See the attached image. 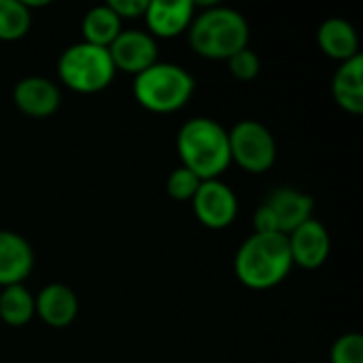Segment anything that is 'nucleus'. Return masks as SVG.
Here are the masks:
<instances>
[{"label": "nucleus", "mask_w": 363, "mask_h": 363, "mask_svg": "<svg viewBox=\"0 0 363 363\" xmlns=\"http://www.w3.org/2000/svg\"><path fill=\"white\" fill-rule=\"evenodd\" d=\"M177 151L183 162L181 166L202 181L219 179L232 164L228 132L208 117H196L179 130Z\"/></svg>", "instance_id": "nucleus-1"}, {"label": "nucleus", "mask_w": 363, "mask_h": 363, "mask_svg": "<svg viewBox=\"0 0 363 363\" xmlns=\"http://www.w3.org/2000/svg\"><path fill=\"white\" fill-rule=\"evenodd\" d=\"M294 262L285 234H253L236 253L234 270L249 289H270L285 281Z\"/></svg>", "instance_id": "nucleus-2"}, {"label": "nucleus", "mask_w": 363, "mask_h": 363, "mask_svg": "<svg viewBox=\"0 0 363 363\" xmlns=\"http://www.w3.org/2000/svg\"><path fill=\"white\" fill-rule=\"evenodd\" d=\"M189 43L194 51L208 60H228L249 43V23L245 15L228 6H211L194 15Z\"/></svg>", "instance_id": "nucleus-3"}, {"label": "nucleus", "mask_w": 363, "mask_h": 363, "mask_svg": "<svg viewBox=\"0 0 363 363\" xmlns=\"http://www.w3.org/2000/svg\"><path fill=\"white\" fill-rule=\"evenodd\" d=\"M196 89L194 77L168 62H155L134 79L136 102L151 113H174L183 108Z\"/></svg>", "instance_id": "nucleus-4"}, {"label": "nucleus", "mask_w": 363, "mask_h": 363, "mask_svg": "<svg viewBox=\"0 0 363 363\" xmlns=\"http://www.w3.org/2000/svg\"><path fill=\"white\" fill-rule=\"evenodd\" d=\"M115 66L108 49L89 43H77L64 49L57 60L60 81L79 94H98L115 79Z\"/></svg>", "instance_id": "nucleus-5"}, {"label": "nucleus", "mask_w": 363, "mask_h": 363, "mask_svg": "<svg viewBox=\"0 0 363 363\" xmlns=\"http://www.w3.org/2000/svg\"><path fill=\"white\" fill-rule=\"evenodd\" d=\"M230 157L251 174L270 170L277 162V140L266 125L253 119L236 123L228 132Z\"/></svg>", "instance_id": "nucleus-6"}, {"label": "nucleus", "mask_w": 363, "mask_h": 363, "mask_svg": "<svg viewBox=\"0 0 363 363\" xmlns=\"http://www.w3.org/2000/svg\"><path fill=\"white\" fill-rule=\"evenodd\" d=\"M191 202L198 221L211 230H223L232 225L238 213L236 194L230 189V185L221 183L219 179L202 181Z\"/></svg>", "instance_id": "nucleus-7"}, {"label": "nucleus", "mask_w": 363, "mask_h": 363, "mask_svg": "<svg viewBox=\"0 0 363 363\" xmlns=\"http://www.w3.org/2000/svg\"><path fill=\"white\" fill-rule=\"evenodd\" d=\"M108 55L115 70H123L136 77L157 62V43L149 32L121 30L108 47Z\"/></svg>", "instance_id": "nucleus-8"}, {"label": "nucleus", "mask_w": 363, "mask_h": 363, "mask_svg": "<svg viewBox=\"0 0 363 363\" xmlns=\"http://www.w3.org/2000/svg\"><path fill=\"white\" fill-rule=\"evenodd\" d=\"M287 242H289L291 262L306 270H315V268L323 266L328 262L330 249H332L330 232L317 219H308L298 230H294L287 236Z\"/></svg>", "instance_id": "nucleus-9"}, {"label": "nucleus", "mask_w": 363, "mask_h": 363, "mask_svg": "<svg viewBox=\"0 0 363 363\" xmlns=\"http://www.w3.org/2000/svg\"><path fill=\"white\" fill-rule=\"evenodd\" d=\"M196 4L191 0H149L145 21L153 38H172L191 26Z\"/></svg>", "instance_id": "nucleus-10"}, {"label": "nucleus", "mask_w": 363, "mask_h": 363, "mask_svg": "<svg viewBox=\"0 0 363 363\" xmlns=\"http://www.w3.org/2000/svg\"><path fill=\"white\" fill-rule=\"evenodd\" d=\"M60 89L53 81L45 77H26L21 79L13 89V102L15 106L28 115V117H49L60 106Z\"/></svg>", "instance_id": "nucleus-11"}, {"label": "nucleus", "mask_w": 363, "mask_h": 363, "mask_svg": "<svg viewBox=\"0 0 363 363\" xmlns=\"http://www.w3.org/2000/svg\"><path fill=\"white\" fill-rule=\"evenodd\" d=\"M264 204L272 211V215L279 223V232L285 236H289L302 223L313 219V208H315V200L308 194L294 189V187L274 189L266 198Z\"/></svg>", "instance_id": "nucleus-12"}, {"label": "nucleus", "mask_w": 363, "mask_h": 363, "mask_svg": "<svg viewBox=\"0 0 363 363\" xmlns=\"http://www.w3.org/2000/svg\"><path fill=\"white\" fill-rule=\"evenodd\" d=\"M79 313V298L77 294L62 285V283H51L47 285L38 298H34V315L40 317L43 323L49 328L62 330L68 328Z\"/></svg>", "instance_id": "nucleus-13"}, {"label": "nucleus", "mask_w": 363, "mask_h": 363, "mask_svg": "<svg viewBox=\"0 0 363 363\" xmlns=\"http://www.w3.org/2000/svg\"><path fill=\"white\" fill-rule=\"evenodd\" d=\"M32 266L34 255L28 240L15 232L0 230V287L21 285Z\"/></svg>", "instance_id": "nucleus-14"}, {"label": "nucleus", "mask_w": 363, "mask_h": 363, "mask_svg": "<svg viewBox=\"0 0 363 363\" xmlns=\"http://www.w3.org/2000/svg\"><path fill=\"white\" fill-rule=\"evenodd\" d=\"M332 94L340 108L353 115L363 113V57L355 55L340 64L332 81Z\"/></svg>", "instance_id": "nucleus-15"}, {"label": "nucleus", "mask_w": 363, "mask_h": 363, "mask_svg": "<svg viewBox=\"0 0 363 363\" xmlns=\"http://www.w3.org/2000/svg\"><path fill=\"white\" fill-rule=\"evenodd\" d=\"M319 47L325 55L338 62H347L359 55V40L355 28L340 17H332L323 21L319 28Z\"/></svg>", "instance_id": "nucleus-16"}, {"label": "nucleus", "mask_w": 363, "mask_h": 363, "mask_svg": "<svg viewBox=\"0 0 363 363\" xmlns=\"http://www.w3.org/2000/svg\"><path fill=\"white\" fill-rule=\"evenodd\" d=\"M81 32H83V43L108 49L111 43L121 32V19L108 9V4H100L87 11L81 23Z\"/></svg>", "instance_id": "nucleus-17"}, {"label": "nucleus", "mask_w": 363, "mask_h": 363, "mask_svg": "<svg viewBox=\"0 0 363 363\" xmlns=\"http://www.w3.org/2000/svg\"><path fill=\"white\" fill-rule=\"evenodd\" d=\"M34 317V298L23 285L2 287L0 291V319L11 328H21Z\"/></svg>", "instance_id": "nucleus-18"}, {"label": "nucleus", "mask_w": 363, "mask_h": 363, "mask_svg": "<svg viewBox=\"0 0 363 363\" xmlns=\"http://www.w3.org/2000/svg\"><path fill=\"white\" fill-rule=\"evenodd\" d=\"M32 15L21 0H0V40H19L30 30Z\"/></svg>", "instance_id": "nucleus-19"}, {"label": "nucleus", "mask_w": 363, "mask_h": 363, "mask_svg": "<svg viewBox=\"0 0 363 363\" xmlns=\"http://www.w3.org/2000/svg\"><path fill=\"white\" fill-rule=\"evenodd\" d=\"M200 183H202V179H198L191 170L179 166L170 172L166 189H168L170 198H174V200H191L196 196Z\"/></svg>", "instance_id": "nucleus-20"}, {"label": "nucleus", "mask_w": 363, "mask_h": 363, "mask_svg": "<svg viewBox=\"0 0 363 363\" xmlns=\"http://www.w3.org/2000/svg\"><path fill=\"white\" fill-rule=\"evenodd\" d=\"M332 363H363V336L345 334L340 336L330 353Z\"/></svg>", "instance_id": "nucleus-21"}, {"label": "nucleus", "mask_w": 363, "mask_h": 363, "mask_svg": "<svg viewBox=\"0 0 363 363\" xmlns=\"http://www.w3.org/2000/svg\"><path fill=\"white\" fill-rule=\"evenodd\" d=\"M228 66L230 72L238 79V81H251L259 74V57L255 51H251L249 47L240 49L238 53H234L232 57H228Z\"/></svg>", "instance_id": "nucleus-22"}, {"label": "nucleus", "mask_w": 363, "mask_h": 363, "mask_svg": "<svg viewBox=\"0 0 363 363\" xmlns=\"http://www.w3.org/2000/svg\"><path fill=\"white\" fill-rule=\"evenodd\" d=\"M106 4L119 19H136L145 17L149 0H111Z\"/></svg>", "instance_id": "nucleus-23"}, {"label": "nucleus", "mask_w": 363, "mask_h": 363, "mask_svg": "<svg viewBox=\"0 0 363 363\" xmlns=\"http://www.w3.org/2000/svg\"><path fill=\"white\" fill-rule=\"evenodd\" d=\"M253 234H281L279 232V223L272 215V211L262 204L257 211H255V217H253Z\"/></svg>", "instance_id": "nucleus-24"}]
</instances>
